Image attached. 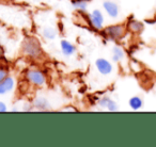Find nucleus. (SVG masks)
<instances>
[{"label":"nucleus","mask_w":156,"mask_h":147,"mask_svg":"<svg viewBox=\"0 0 156 147\" xmlns=\"http://www.w3.org/2000/svg\"><path fill=\"white\" fill-rule=\"evenodd\" d=\"M3 54H5V50H3L2 46L0 45V58H1V56H2Z\"/></svg>","instance_id":"18"},{"label":"nucleus","mask_w":156,"mask_h":147,"mask_svg":"<svg viewBox=\"0 0 156 147\" xmlns=\"http://www.w3.org/2000/svg\"><path fill=\"white\" fill-rule=\"evenodd\" d=\"M42 33H43V36L47 39H55L57 36V31L54 28H50V27L44 28Z\"/></svg>","instance_id":"11"},{"label":"nucleus","mask_w":156,"mask_h":147,"mask_svg":"<svg viewBox=\"0 0 156 147\" xmlns=\"http://www.w3.org/2000/svg\"><path fill=\"white\" fill-rule=\"evenodd\" d=\"M95 66L102 75H109L112 71V65H111V63L104 58L98 59L95 61Z\"/></svg>","instance_id":"3"},{"label":"nucleus","mask_w":156,"mask_h":147,"mask_svg":"<svg viewBox=\"0 0 156 147\" xmlns=\"http://www.w3.org/2000/svg\"><path fill=\"white\" fill-rule=\"evenodd\" d=\"M7 111V106L5 102L0 101V112H5Z\"/></svg>","instance_id":"17"},{"label":"nucleus","mask_w":156,"mask_h":147,"mask_svg":"<svg viewBox=\"0 0 156 147\" xmlns=\"http://www.w3.org/2000/svg\"><path fill=\"white\" fill-rule=\"evenodd\" d=\"M14 79L12 77L8 76L2 82H0V95H3V94H7L9 92H11L14 89Z\"/></svg>","instance_id":"7"},{"label":"nucleus","mask_w":156,"mask_h":147,"mask_svg":"<svg viewBox=\"0 0 156 147\" xmlns=\"http://www.w3.org/2000/svg\"><path fill=\"white\" fill-rule=\"evenodd\" d=\"M100 106L106 108L109 111H117L118 110V106L112 99H110L109 97H104L102 100L100 101Z\"/></svg>","instance_id":"10"},{"label":"nucleus","mask_w":156,"mask_h":147,"mask_svg":"<svg viewBox=\"0 0 156 147\" xmlns=\"http://www.w3.org/2000/svg\"><path fill=\"white\" fill-rule=\"evenodd\" d=\"M128 28L133 31V32H139L143 29V26L140 22H137V20H133V22H129V26Z\"/></svg>","instance_id":"15"},{"label":"nucleus","mask_w":156,"mask_h":147,"mask_svg":"<svg viewBox=\"0 0 156 147\" xmlns=\"http://www.w3.org/2000/svg\"><path fill=\"white\" fill-rule=\"evenodd\" d=\"M105 33L111 39H120L124 34V28L120 25H115V26H109L105 29Z\"/></svg>","instance_id":"5"},{"label":"nucleus","mask_w":156,"mask_h":147,"mask_svg":"<svg viewBox=\"0 0 156 147\" xmlns=\"http://www.w3.org/2000/svg\"><path fill=\"white\" fill-rule=\"evenodd\" d=\"M112 51H113L112 60L115 61V62H119V61H121L122 59L124 58V51L120 47H118V46L113 48Z\"/></svg>","instance_id":"13"},{"label":"nucleus","mask_w":156,"mask_h":147,"mask_svg":"<svg viewBox=\"0 0 156 147\" xmlns=\"http://www.w3.org/2000/svg\"><path fill=\"white\" fill-rule=\"evenodd\" d=\"M103 7H104L106 13L108 14L110 17L115 18L119 15V7L115 2H112V1H105L103 3Z\"/></svg>","instance_id":"6"},{"label":"nucleus","mask_w":156,"mask_h":147,"mask_svg":"<svg viewBox=\"0 0 156 147\" xmlns=\"http://www.w3.org/2000/svg\"><path fill=\"white\" fill-rule=\"evenodd\" d=\"M33 106H34L37 110H48V109L50 108L49 101H48L45 97L35 98L34 102H33Z\"/></svg>","instance_id":"9"},{"label":"nucleus","mask_w":156,"mask_h":147,"mask_svg":"<svg viewBox=\"0 0 156 147\" xmlns=\"http://www.w3.org/2000/svg\"><path fill=\"white\" fill-rule=\"evenodd\" d=\"M61 50H62L63 54L66 56H73L76 51V47L71 43V42L66 41V39H62L61 41Z\"/></svg>","instance_id":"8"},{"label":"nucleus","mask_w":156,"mask_h":147,"mask_svg":"<svg viewBox=\"0 0 156 147\" xmlns=\"http://www.w3.org/2000/svg\"><path fill=\"white\" fill-rule=\"evenodd\" d=\"M26 78L31 84L37 85V87H43L46 83V77L41 70L37 69H30L27 71Z\"/></svg>","instance_id":"2"},{"label":"nucleus","mask_w":156,"mask_h":147,"mask_svg":"<svg viewBox=\"0 0 156 147\" xmlns=\"http://www.w3.org/2000/svg\"><path fill=\"white\" fill-rule=\"evenodd\" d=\"M90 22L95 29H102L104 25V16L100 10H94L90 14Z\"/></svg>","instance_id":"4"},{"label":"nucleus","mask_w":156,"mask_h":147,"mask_svg":"<svg viewBox=\"0 0 156 147\" xmlns=\"http://www.w3.org/2000/svg\"><path fill=\"white\" fill-rule=\"evenodd\" d=\"M129 106H130V108L134 109V110H138V109L141 108V106H142V100L139 97H133V98H130V100H129Z\"/></svg>","instance_id":"14"},{"label":"nucleus","mask_w":156,"mask_h":147,"mask_svg":"<svg viewBox=\"0 0 156 147\" xmlns=\"http://www.w3.org/2000/svg\"><path fill=\"white\" fill-rule=\"evenodd\" d=\"M23 51L26 56L37 59L42 56V48L40 42L35 37H27L23 43Z\"/></svg>","instance_id":"1"},{"label":"nucleus","mask_w":156,"mask_h":147,"mask_svg":"<svg viewBox=\"0 0 156 147\" xmlns=\"http://www.w3.org/2000/svg\"><path fill=\"white\" fill-rule=\"evenodd\" d=\"M8 77V68L7 67H0V82H2Z\"/></svg>","instance_id":"16"},{"label":"nucleus","mask_w":156,"mask_h":147,"mask_svg":"<svg viewBox=\"0 0 156 147\" xmlns=\"http://www.w3.org/2000/svg\"><path fill=\"white\" fill-rule=\"evenodd\" d=\"M72 5L75 9L86 11L88 8V1L87 0H72Z\"/></svg>","instance_id":"12"}]
</instances>
